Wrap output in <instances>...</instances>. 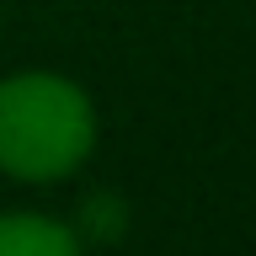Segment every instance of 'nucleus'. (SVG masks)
I'll return each instance as SVG.
<instances>
[{
	"mask_svg": "<svg viewBox=\"0 0 256 256\" xmlns=\"http://www.w3.org/2000/svg\"><path fill=\"white\" fill-rule=\"evenodd\" d=\"M96 144V112L75 80L16 75L0 80V171L22 182L70 176Z\"/></svg>",
	"mask_w": 256,
	"mask_h": 256,
	"instance_id": "obj_1",
	"label": "nucleus"
},
{
	"mask_svg": "<svg viewBox=\"0 0 256 256\" xmlns=\"http://www.w3.org/2000/svg\"><path fill=\"white\" fill-rule=\"evenodd\" d=\"M0 256H80V240L43 214H6L0 219Z\"/></svg>",
	"mask_w": 256,
	"mask_h": 256,
	"instance_id": "obj_2",
	"label": "nucleus"
}]
</instances>
